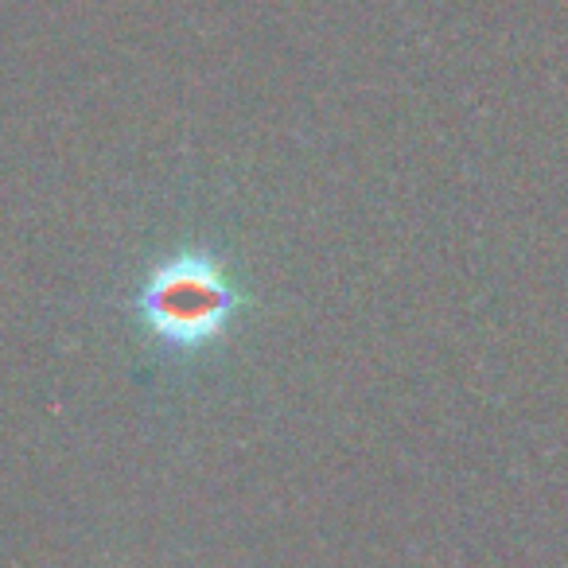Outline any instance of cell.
Here are the masks:
<instances>
[{
  "instance_id": "1",
  "label": "cell",
  "mask_w": 568,
  "mask_h": 568,
  "mask_svg": "<svg viewBox=\"0 0 568 568\" xmlns=\"http://www.w3.org/2000/svg\"><path fill=\"white\" fill-rule=\"evenodd\" d=\"M234 288L206 257H175L156 268L144 288V320L168 343L195 347L226 327L234 316Z\"/></svg>"
}]
</instances>
